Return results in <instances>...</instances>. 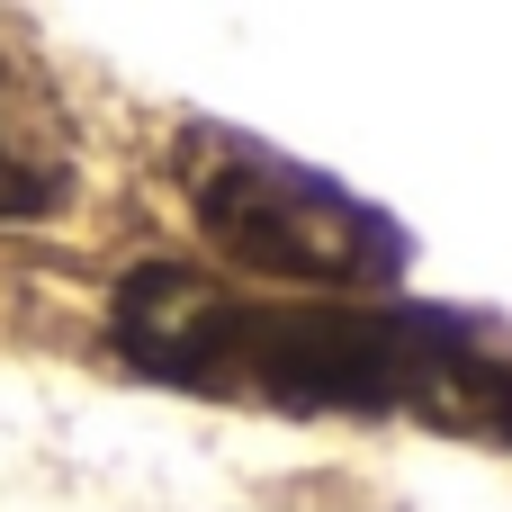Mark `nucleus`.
I'll return each instance as SVG.
<instances>
[{"label":"nucleus","mask_w":512,"mask_h":512,"mask_svg":"<svg viewBox=\"0 0 512 512\" xmlns=\"http://www.w3.org/2000/svg\"><path fill=\"white\" fill-rule=\"evenodd\" d=\"M81 180V153H72V126L54 108V90L0 45V225H36L72 198Z\"/></svg>","instance_id":"nucleus-3"},{"label":"nucleus","mask_w":512,"mask_h":512,"mask_svg":"<svg viewBox=\"0 0 512 512\" xmlns=\"http://www.w3.org/2000/svg\"><path fill=\"white\" fill-rule=\"evenodd\" d=\"M108 333L162 387L243 396L270 414H423L512 441V360L477 351L423 306H270L189 261H144L117 288Z\"/></svg>","instance_id":"nucleus-1"},{"label":"nucleus","mask_w":512,"mask_h":512,"mask_svg":"<svg viewBox=\"0 0 512 512\" xmlns=\"http://www.w3.org/2000/svg\"><path fill=\"white\" fill-rule=\"evenodd\" d=\"M180 189H189V216L207 234L216 261L234 270H261V279H297L315 297H342V288H387L405 270V234L351 198L342 180L270 153V144H243V135H189L180 153Z\"/></svg>","instance_id":"nucleus-2"}]
</instances>
